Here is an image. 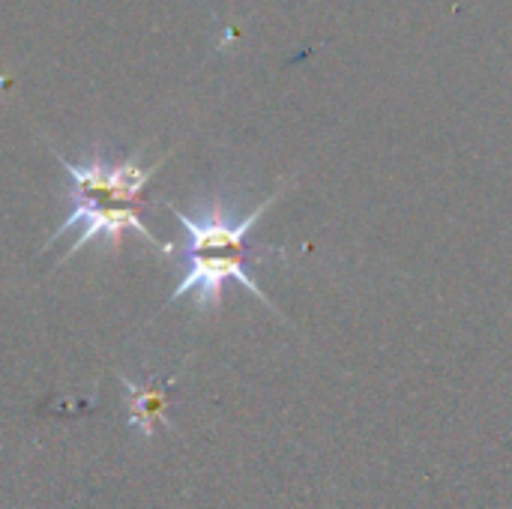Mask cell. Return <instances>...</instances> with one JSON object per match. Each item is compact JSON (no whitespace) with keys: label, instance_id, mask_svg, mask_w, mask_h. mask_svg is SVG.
Masks as SVG:
<instances>
[{"label":"cell","instance_id":"cell-3","mask_svg":"<svg viewBox=\"0 0 512 509\" xmlns=\"http://www.w3.org/2000/svg\"><path fill=\"white\" fill-rule=\"evenodd\" d=\"M129 396V423L144 435L153 438L156 426H168V387L171 381H153V384H132L129 378H120Z\"/></svg>","mask_w":512,"mask_h":509},{"label":"cell","instance_id":"cell-2","mask_svg":"<svg viewBox=\"0 0 512 509\" xmlns=\"http://www.w3.org/2000/svg\"><path fill=\"white\" fill-rule=\"evenodd\" d=\"M276 201H279V192L270 195L264 204H258L246 216H234L222 204H207L189 216L177 204H168V210L177 216V222L183 228V243H180L183 279H180L177 291L168 297V303L192 297L201 312L219 309L222 297H225V285L240 282L252 297H258L261 303L276 309L270 303V297L261 291V285L255 282V276L249 273V258L255 255L252 243H249V231L267 213V207Z\"/></svg>","mask_w":512,"mask_h":509},{"label":"cell","instance_id":"cell-1","mask_svg":"<svg viewBox=\"0 0 512 509\" xmlns=\"http://www.w3.org/2000/svg\"><path fill=\"white\" fill-rule=\"evenodd\" d=\"M54 156L66 171L69 210H66L63 225L48 237L45 249L54 246L63 234L75 231V243L60 258V264L69 261L75 252L87 249L93 240H102L108 249H117L129 231L144 237V243L150 249H159L165 255L174 252V246H165L156 240V234L147 228V222L141 216L144 192H147L150 180L156 177V171L165 165V159H156L153 165H141L138 156L108 159L102 153H90L81 162H72L60 153H54Z\"/></svg>","mask_w":512,"mask_h":509}]
</instances>
